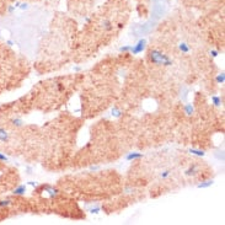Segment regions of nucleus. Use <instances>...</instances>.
I'll return each instance as SVG.
<instances>
[{"label": "nucleus", "mask_w": 225, "mask_h": 225, "mask_svg": "<svg viewBox=\"0 0 225 225\" xmlns=\"http://www.w3.org/2000/svg\"><path fill=\"white\" fill-rule=\"evenodd\" d=\"M149 59L153 64L156 65H165V67H170L172 65V59L168 57L167 54H164L159 49H152L149 52Z\"/></svg>", "instance_id": "obj_1"}, {"label": "nucleus", "mask_w": 225, "mask_h": 225, "mask_svg": "<svg viewBox=\"0 0 225 225\" xmlns=\"http://www.w3.org/2000/svg\"><path fill=\"white\" fill-rule=\"evenodd\" d=\"M224 81H225V74L224 73L218 74L217 75V83L218 84H224Z\"/></svg>", "instance_id": "obj_13"}, {"label": "nucleus", "mask_w": 225, "mask_h": 225, "mask_svg": "<svg viewBox=\"0 0 225 225\" xmlns=\"http://www.w3.org/2000/svg\"><path fill=\"white\" fill-rule=\"evenodd\" d=\"M183 111H184V113L187 116H191V115H193V112H194V107H193L192 103H186L184 107H183Z\"/></svg>", "instance_id": "obj_5"}, {"label": "nucleus", "mask_w": 225, "mask_h": 225, "mask_svg": "<svg viewBox=\"0 0 225 225\" xmlns=\"http://www.w3.org/2000/svg\"><path fill=\"white\" fill-rule=\"evenodd\" d=\"M197 170V165H191L186 170V175L187 176H190V175H192V174H194V171Z\"/></svg>", "instance_id": "obj_12"}, {"label": "nucleus", "mask_w": 225, "mask_h": 225, "mask_svg": "<svg viewBox=\"0 0 225 225\" xmlns=\"http://www.w3.org/2000/svg\"><path fill=\"white\" fill-rule=\"evenodd\" d=\"M190 153L193 155H197V156H204V152L203 150H199V149H190Z\"/></svg>", "instance_id": "obj_11"}, {"label": "nucleus", "mask_w": 225, "mask_h": 225, "mask_svg": "<svg viewBox=\"0 0 225 225\" xmlns=\"http://www.w3.org/2000/svg\"><path fill=\"white\" fill-rule=\"evenodd\" d=\"M2 161H8V158H6L4 154L0 153V162H2Z\"/></svg>", "instance_id": "obj_18"}, {"label": "nucleus", "mask_w": 225, "mask_h": 225, "mask_svg": "<svg viewBox=\"0 0 225 225\" xmlns=\"http://www.w3.org/2000/svg\"><path fill=\"white\" fill-rule=\"evenodd\" d=\"M140 158H143V154H142V153H129V154L126 156V160L132 161V160L140 159Z\"/></svg>", "instance_id": "obj_6"}, {"label": "nucleus", "mask_w": 225, "mask_h": 225, "mask_svg": "<svg viewBox=\"0 0 225 225\" xmlns=\"http://www.w3.org/2000/svg\"><path fill=\"white\" fill-rule=\"evenodd\" d=\"M212 102H213V105H214V106L219 107V106H221L223 100H221V97H220V96H218V95H213V96H212Z\"/></svg>", "instance_id": "obj_8"}, {"label": "nucleus", "mask_w": 225, "mask_h": 225, "mask_svg": "<svg viewBox=\"0 0 225 225\" xmlns=\"http://www.w3.org/2000/svg\"><path fill=\"white\" fill-rule=\"evenodd\" d=\"M213 183H214V181H213V180L204 181V182H202V183H199V184H198V188H208V187H210Z\"/></svg>", "instance_id": "obj_9"}, {"label": "nucleus", "mask_w": 225, "mask_h": 225, "mask_svg": "<svg viewBox=\"0 0 225 225\" xmlns=\"http://www.w3.org/2000/svg\"><path fill=\"white\" fill-rule=\"evenodd\" d=\"M25 192H26V186H25V184H20V186H17L16 188L14 190L12 193H14L15 196H24Z\"/></svg>", "instance_id": "obj_4"}, {"label": "nucleus", "mask_w": 225, "mask_h": 225, "mask_svg": "<svg viewBox=\"0 0 225 225\" xmlns=\"http://www.w3.org/2000/svg\"><path fill=\"white\" fill-rule=\"evenodd\" d=\"M210 54L213 55V57H218V52L217 51H210Z\"/></svg>", "instance_id": "obj_20"}, {"label": "nucleus", "mask_w": 225, "mask_h": 225, "mask_svg": "<svg viewBox=\"0 0 225 225\" xmlns=\"http://www.w3.org/2000/svg\"><path fill=\"white\" fill-rule=\"evenodd\" d=\"M112 115L116 116V117H119V116L122 115V112H121V109H118L117 107H115L113 109H112Z\"/></svg>", "instance_id": "obj_16"}, {"label": "nucleus", "mask_w": 225, "mask_h": 225, "mask_svg": "<svg viewBox=\"0 0 225 225\" xmlns=\"http://www.w3.org/2000/svg\"><path fill=\"white\" fill-rule=\"evenodd\" d=\"M168 175H170V171H164V172L161 174V177H162V178H166Z\"/></svg>", "instance_id": "obj_19"}, {"label": "nucleus", "mask_w": 225, "mask_h": 225, "mask_svg": "<svg viewBox=\"0 0 225 225\" xmlns=\"http://www.w3.org/2000/svg\"><path fill=\"white\" fill-rule=\"evenodd\" d=\"M145 47H146V41L145 40H139L138 43L134 47L130 48V53L132 54H139L145 49Z\"/></svg>", "instance_id": "obj_2"}, {"label": "nucleus", "mask_w": 225, "mask_h": 225, "mask_svg": "<svg viewBox=\"0 0 225 225\" xmlns=\"http://www.w3.org/2000/svg\"><path fill=\"white\" fill-rule=\"evenodd\" d=\"M9 139H10V133L8 132L6 129L0 128V142L6 143V142H9Z\"/></svg>", "instance_id": "obj_3"}, {"label": "nucleus", "mask_w": 225, "mask_h": 225, "mask_svg": "<svg viewBox=\"0 0 225 225\" xmlns=\"http://www.w3.org/2000/svg\"><path fill=\"white\" fill-rule=\"evenodd\" d=\"M102 27H103V30H106V31H111L112 28H113V25H112V22H111L109 20H103Z\"/></svg>", "instance_id": "obj_10"}, {"label": "nucleus", "mask_w": 225, "mask_h": 225, "mask_svg": "<svg viewBox=\"0 0 225 225\" xmlns=\"http://www.w3.org/2000/svg\"><path fill=\"white\" fill-rule=\"evenodd\" d=\"M10 204H11V201H10V199H6V201H0V208L9 207Z\"/></svg>", "instance_id": "obj_14"}, {"label": "nucleus", "mask_w": 225, "mask_h": 225, "mask_svg": "<svg viewBox=\"0 0 225 225\" xmlns=\"http://www.w3.org/2000/svg\"><path fill=\"white\" fill-rule=\"evenodd\" d=\"M12 124L16 126V127H22L24 122H22V119H20V118H15V119L12 121Z\"/></svg>", "instance_id": "obj_15"}, {"label": "nucleus", "mask_w": 225, "mask_h": 225, "mask_svg": "<svg viewBox=\"0 0 225 225\" xmlns=\"http://www.w3.org/2000/svg\"><path fill=\"white\" fill-rule=\"evenodd\" d=\"M130 48H132L130 46H123V47L119 48V51H121L122 53H128V52H130Z\"/></svg>", "instance_id": "obj_17"}, {"label": "nucleus", "mask_w": 225, "mask_h": 225, "mask_svg": "<svg viewBox=\"0 0 225 225\" xmlns=\"http://www.w3.org/2000/svg\"><path fill=\"white\" fill-rule=\"evenodd\" d=\"M178 48H180V51H181L182 53H190V52H191V48H190V46L187 44L186 42H182V43H180V44H178Z\"/></svg>", "instance_id": "obj_7"}]
</instances>
